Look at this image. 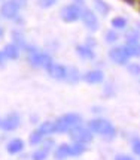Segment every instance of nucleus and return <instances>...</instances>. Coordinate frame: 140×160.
I'll return each mask as SVG.
<instances>
[{
    "label": "nucleus",
    "instance_id": "3",
    "mask_svg": "<svg viewBox=\"0 0 140 160\" xmlns=\"http://www.w3.org/2000/svg\"><path fill=\"white\" fill-rule=\"evenodd\" d=\"M28 62L36 68H48L51 64V57L45 52H40L36 48H28Z\"/></svg>",
    "mask_w": 140,
    "mask_h": 160
},
{
    "label": "nucleus",
    "instance_id": "16",
    "mask_svg": "<svg viewBox=\"0 0 140 160\" xmlns=\"http://www.w3.org/2000/svg\"><path fill=\"white\" fill-rule=\"evenodd\" d=\"M76 51L82 58H94V52H92V49L88 48V47H77Z\"/></svg>",
    "mask_w": 140,
    "mask_h": 160
},
{
    "label": "nucleus",
    "instance_id": "4",
    "mask_svg": "<svg viewBox=\"0 0 140 160\" xmlns=\"http://www.w3.org/2000/svg\"><path fill=\"white\" fill-rule=\"evenodd\" d=\"M81 15H82V9L77 6V5H69V6H66L63 11H61V17H63V20L67 21V22L79 20Z\"/></svg>",
    "mask_w": 140,
    "mask_h": 160
},
{
    "label": "nucleus",
    "instance_id": "9",
    "mask_svg": "<svg viewBox=\"0 0 140 160\" xmlns=\"http://www.w3.org/2000/svg\"><path fill=\"white\" fill-rule=\"evenodd\" d=\"M81 17H82L84 24L86 26V28H90V30H92V32L98 28V20H97V17L92 14L91 11H84Z\"/></svg>",
    "mask_w": 140,
    "mask_h": 160
},
{
    "label": "nucleus",
    "instance_id": "15",
    "mask_svg": "<svg viewBox=\"0 0 140 160\" xmlns=\"http://www.w3.org/2000/svg\"><path fill=\"white\" fill-rule=\"evenodd\" d=\"M70 156V147L69 145H61L58 147V150L55 151V159L57 160H64L66 157Z\"/></svg>",
    "mask_w": 140,
    "mask_h": 160
},
{
    "label": "nucleus",
    "instance_id": "5",
    "mask_svg": "<svg viewBox=\"0 0 140 160\" xmlns=\"http://www.w3.org/2000/svg\"><path fill=\"white\" fill-rule=\"evenodd\" d=\"M72 139L79 144H86L92 139V133L86 129H72Z\"/></svg>",
    "mask_w": 140,
    "mask_h": 160
},
{
    "label": "nucleus",
    "instance_id": "1",
    "mask_svg": "<svg viewBox=\"0 0 140 160\" xmlns=\"http://www.w3.org/2000/svg\"><path fill=\"white\" fill-rule=\"evenodd\" d=\"M81 124V117L77 114H67L54 123V132H69Z\"/></svg>",
    "mask_w": 140,
    "mask_h": 160
},
{
    "label": "nucleus",
    "instance_id": "13",
    "mask_svg": "<svg viewBox=\"0 0 140 160\" xmlns=\"http://www.w3.org/2000/svg\"><path fill=\"white\" fill-rule=\"evenodd\" d=\"M22 148H24V142L21 139H14L7 144V153H11V154L20 153Z\"/></svg>",
    "mask_w": 140,
    "mask_h": 160
},
{
    "label": "nucleus",
    "instance_id": "30",
    "mask_svg": "<svg viewBox=\"0 0 140 160\" xmlns=\"http://www.w3.org/2000/svg\"><path fill=\"white\" fill-rule=\"evenodd\" d=\"M2 63H3V56L0 54V64H2Z\"/></svg>",
    "mask_w": 140,
    "mask_h": 160
},
{
    "label": "nucleus",
    "instance_id": "17",
    "mask_svg": "<svg viewBox=\"0 0 140 160\" xmlns=\"http://www.w3.org/2000/svg\"><path fill=\"white\" fill-rule=\"evenodd\" d=\"M128 52V56L131 57H137L140 56V48H139V43H127V47H124Z\"/></svg>",
    "mask_w": 140,
    "mask_h": 160
},
{
    "label": "nucleus",
    "instance_id": "22",
    "mask_svg": "<svg viewBox=\"0 0 140 160\" xmlns=\"http://www.w3.org/2000/svg\"><path fill=\"white\" fill-rule=\"evenodd\" d=\"M42 138H43V135L40 133V130H36V132H33L31 136H30V144H39Z\"/></svg>",
    "mask_w": 140,
    "mask_h": 160
},
{
    "label": "nucleus",
    "instance_id": "31",
    "mask_svg": "<svg viewBox=\"0 0 140 160\" xmlns=\"http://www.w3.org/2000/svg\"><path fill=\"white\" fill-rule=\"evenodd\" d=\"M3 35V30H2V28H0V36Z\"/></svg>",
    "mask_w": 140,
    "mask_h": 160
},
{
    "label": "nucleus",
    "instance_id": "19",
    "mask_svg": "<svg viewBox=\"0 0 140 160\" xmlns=\"http://www.w3.org/2000/svg\"><path fill=\"white\" fill-rule=\"evenodd\" d=\"M94 6H96V9H97L101 15H106L109 12V6H107V3L103 2V0H94Z\"/></svg>",
    "mask_w": 140,
    "mask_h": 160
},
{
    "label": "nucleus",
    "instance_id": "11",
    "mask_svg": "<svg viewBox=\"0 0 140 160\" xmlns=\"http://www.w3.org/2000/svg\"><path fill=\"white\" fill-rule=\"evenodd\" d=\"M85 81L90 84H97L103 81V72L100 70H91V72H86L85 73Z\"/></svg>",
    "mask_w": 140,
    "mask_h": 160
},
{
    "label": "nucleus",
    "instance_id": "24",
    "mask_svg": "<svg viewBox=\"0 0 140 160\" xmlns=\"http://www.w3.org/2000/svg\"><path fill=\"white\" fill-rule=\"evenodd\" d=\"M128 72H131V75H139L140 73V66L137 63H131V64H128Z\"/></svg>",
    "mask_w": 140,
    "mask_h": 160
},
{
    "label": "nucleus",
    "instance_id": "21",
    "mask_svg": "<svg viewBox=\"0 0 140 160\" xmlns=\"http://www.w3.org/2000/svg\"><path fill=\"white\" fill-rule=\"evenodd\" d=\"M39 130H40L42 135H48V133L54 132V123H52V121H46V123H43V124L40 126Z\"/></svg>",
    "mask_w": 140,
    "mask_h": 160
},
{
    "label": "nucleus",
    "instance_id": "8",
    "mask_svg": "<svg viewBox=\"0 0 140 160\" xmlns=\"http://www.w3.org/2000/svg\"><path fill=\"white\" fill-rule=\"evenodd\" d=\"M110 58H112L115 63H118V64H125L128 62V52H127L125 48H113L110 51Z\"/></svg>",
    "mask_w": 140,
    "mask_h": 160
},
{
    "label": "nucleus",
    "instance_id": "12",
    "mask_svg": "<svg viewBox=\"0 0 140 160\" xmlns=\"http://www.w3.org/2000/svg\"><path fill=\"white\" fill-rule=\"evenodd\" d=\"M51 147H52V142L49 141V142H46V145L43 147V148H40L39 151H36L33 154V160H45L48 157L49 151H51Z\"/></svg>",
    "mask_w": 140,
    "mask_h": 160
},
{
    "label": "nucleus",
    "instance_id": "14",
    "mask_svg": "<svg viewBox=\"0 0 140 160\" xmlns=\"http://www.w3.org/2000/svg\"><path fill=\"white\" fill-rule=\"evenodd\" d=\"M5 56L7 58H11V60H15V58H18V56H20V51H18V48L15 45H6L5 47Z\"/></svg>",
    "mask_w": 140,
    "mask_h": 160
},
{
    "label": "nucleus",
    "instance_id": "7",
    "mask_svg": "<svg viewBox=\"0 0 140 160\" xmlns=\"http://www.w3.org/2000/svg\"><path fill=\"white\" fill-rule=\"evenodd\" d=\"M20 123H21L20 115H18L16 112H12V114H9L3 121H0V126H2L5 130H15V129L20 126Z\"/></svg>",
    "mask_w": 140,
    "mask_h": 160
},
{
    "label": "nucleus",
    "instance_id": "6",
    "mask_svg": "<svg viewBox=\"0 0 140 160\" xmlns=\"http://www.w3.org/2000/svg\"><path fill=\"white\" fill-rule=\"evenodd\" d=\"M18 11H20V6L15 3L14 0L3 3V6H2V15L5 18H7V20H15L18 17Z\"/></svg>",
    "mask_w": 140,
    "mask_h": 160
},
{
    "label": "nucleus",
    "instance_id": "25",
    "mask_svg": "<svg viewBox=\"0 0 140 160\" xmlns=\"http://www.w3.org/2000/svg\"><path fill=\"white\" fill-rule=\"evenodd\" d=\"M106 39H107V42H116L118 41V35H116L115 32H109V33L106 35Z\"/></svg>",
    "mask_w": 140,
    "mask_h": 160
},
{
    "label": "nucleus",
    "instance_id": "18",
    "mask_svg": "<svg viewBox=\"0 0 140 160\" xmlns=\"http://www.w3.org/2000/svg\"><path fill=\"white\" fill-rule=\"evenodd\" d=\"M66 78L69 79V82H76L79 79V72L75 68H69L66 69Z\"/></svg>",
    "mask_w": 140,
    "mask_h": 160
},
{
    "label": "nucleus",
    "instance_id": "10",
    "mask_svg": "<svg viewBox=\"0 0 140 160\" xmlns=\"http://www.w3.org/2000/svg\"><path fill=\"white\" fill-rule=\"evenodd\" d=\"M48 73L51 78H54V79H64L66 78V68L63 66H60V64H49L48 68Z\"/></svg>",
    "mask_w": 140,
    "mask_h": 160
},
{
    "label": "nucleus",
    "instance_id": "26",
    "mask_svg": "<svg viewBox=\"0 0 140 160\" xmlns=\"http://www.w3.org/2000/svg\"><path fill=\"white\" fill-rule=\"evenodd\" d=\"M133 150H134V153H136V154H140V141L139 139H134Z\"/></svg>",
    "mask_w": 140,
    "mask_h": 160
},
{
    "label": "nucleus",
    "instance_id": "28",
    "mask_svg": "<svg viewBox=\"0 0 140 160\" xmlns=\"http://www.w3.org/2000/svg\"><path fill=\"white\" fill-rule=\"evenodd\" d=\"M14 2L18 6H26V5H27V0H14Z\"/></svg>",
    "mask_w": 140,
    "mask_h": 160
},
{
    "label": "nucleus",
    "instance_id": "29",
    "mask_svg": "<svg viewBox=\"0 0 140 160\" xmlns=\"http://www.w3.org/2000/svg\"><path fill=\"white\" fill-rule=\"evenodd\" d=\"M116 160H133L131 157H128V156H118Z\"/></svg>",
    "mask_w": 140,
    "mask_h": 160
},
{
    "label": "nucleus",
    "instance_id": "2",
    "mask_svg": "<svg viewBox=\"0 0 140 160\" xmlns=\"http://www.w3.org/2000/svg\"><path fill=\"white\" fill-rule=\"evenodd\" d=\"M90 129H91L92 132L100 133V135L106 136V138H113L115 133H116L115 127L109 121H106V120H92L91 123H90Z\"/></svg>",
    "mask_w": 140,
    "mask_h": 160
},
{
    "label": "nucleus",
    "instance_id": "27",
    "mask_svg": "<svg viewBox=\"0 0 140 160\" xmlns=\"http://www.w3.org/2000/svg\"><path fill=\"white\" fill-rule=\"evenodd\" d=\"M54 3H55V0H40L42 8H49V6H52Z\"/></svg>",
    "mask_w": 140,
    "mask_h": 160
},
{
    "label": "nucleus",
    "instance_id": "20",
    "mask_svg": "<svg viewBox=\"0 0 140 160\" xmlns=\"http://www.w3.org/2000/svg\"><path fill=\"white\" fill-rule=\"evenodd\" d=\"M84 151H85L84 144H79V142H76L73 147H70V156H81Z\"/></svg>",
    "mask_w": 140,
    "mask_h": 160
},
{
    "label": "nucleus",
    "instance_id": "23",
    "mask_svg": "<svg viewBox=\"0 0 140 160\" xmlns=\"http://www.w3.org/2000/svg\"><path fill=\"white\" fill-rule=\"evenodd\" d=\"M112 26L116 28H124L127 26V21L124 18H113L112 20Z\"/></svg>",
    "mask_w": 140,
    "mask_h": 160
}]
</instances>
